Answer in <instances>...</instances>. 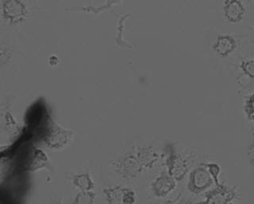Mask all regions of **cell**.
<instances>
[{"label":"cell","mask_w":254,"mask_h":204,"mask_svg":"<svg viewBox=\"0 0 254 204\" xmlns=\"http://www.w3.org/2000/svg\"><path fill=\"white\" fill-rule=\"evenodd\" d=\"M62 204V203L59 202V201H57V202H54V204Z\"/></svg>","instance_id":"cell-22"},{"label":"cell","mask_w":254,"mask_h":204,"mask_svg":"<svg viewBox=\"0 0 254 204\" xmlns=\"http://www.w3.org/2000/svg\"><path fill=\"white\" fill-rule=\"evenodd\" d=\"M222 10L225 18L233 23L240 22L247 14V7L241 0H226L223 2Z\"/></svg>","instance_id":"cell-10"},{"label":"cell","mask_w":254,"mask_h":204,"mask_svg":"<svg viewBox=\"0 0 254 204\" xmlns=\"http://www.w3.org/2000/svg\"><path fill=\"white\" fill-rule=\"evenodd\" d=\"M49 165L47 155L39 148L31 149L25 160V170L28 172H36L42 168H46Z\"/></svg>","instance_id":"cell-12"},{"label":"cell","mask_w":254,"mask_h":204,"mask_svg":"<svg viewBox=\"0 0 254 204\" xmlns=\"http://www.w3.org/2000/svg\"><path fill=\"white\" fill-rule=\"evenodd\" d=\"M71 183L79 192H90L93 191L95 188L93 179L88 172L74 175L71 178Z\"/></svg>","instance_id":"cell-13"},{"label":"cell","mask_w":254,"mask_h":204,"mask_svg":"<svg viewBox=\"0 0 254 204\" xmlns=\"http://www.w3.org/2000/svg\"><path fill=\"white\" fill-rule=\"evenodd\" d=\"M11 51L6 47L0 46V67L7 64L11 58Z\"/></svg>","instance_id":"cell-18"},{"label":"cell","mask_w":254,"mask_h":204,"mask_svg":"<svg viewBox=\"0 0 254 204\" xmlns=\"http://www.w3.org/2000/svg\"><path fill=\"white\" fill-rule=\"evenodd\" d=\"M177 182L167 172H161L151 183V191L157 198H166L176 190Z\"/></svg>","instance_id":"cell-7"},{"label":"cell","mask_w":254,"mask_h":204,"mask_svg":"<svg viewBox=\"0 0 254 204\" xmlns=\"http://www.w3.org/2000/svg\"><path fill=\"white\" fill-rule=\"evenodd\" d=\"M135 156L141 164L143 170L152 169L160 160V155L155 148L149 145L139 147L135 152Z\"/></svg>","instance_id":"cell-11"},{"label":"cell","mask_w":254,"mask_h":204,"mask_svg":"<svg viewBox=\"0 0 254 204\" xmlns=\"http://www.w3.org/2000/svg\"><path fill=\"white\" fill-rule=\"evenodd\" d=\"M2 12L4 18L10 22H22L27 15L26 5L20 0H5L2 3Z\"/></svg>","instance_id":"cell-8"},{"label":"cell","mask_w":254,"mask_h":204,"mask_svg":"<svg viewBox=\"0 0 254 204\" xmlns=\"http://www.w3.org/2000/svg\"><path fill=\"white\" fill-rule=\"evenodd\" d=\"M113 166L116 173L124 180H134L145 172L139 164L135 153L119 157L113 163Z\"/></svg>","instance_id":"cell-3"},{"label":"cell","mask_w":254,"mask_h":204,"mask_svg":"<svg viewBox=\"0 0 254 204\" xmlns=\"http://www.w3.org/2000/svg\"><path fill=\"white\" fill-rule=\"evenodd\" d=\"M189 156L176 147L171 145L165 160L167 173L177 182H181L189 174L190 171V160Z\"/></svg>","instance_id":"cell-1"},{"label":"cell","mask_w":254,"mask_h":204,"mask_svg":"<svg viewBox=\"0 0 254 204\" xmlns=\"http://www.w3.org/2000/svg\"><path fill=\"white\" fill-rule=\"evenodd\" d=\"M205 164H206V169L210 173L211 178L213 179L214 184L215 185L221 184L220 175L222 169H221L220 165L214 162L205 163Z\"/></svg>","instance_id":"cell-16"},{"label":"cell","mask_w":254,"mask_h":204,"mask_svg":"<svg viewBox=\"0 0 254 204\" xmlns=\"http://www.w3.org/2000/svg\"><path fill=\"white\" fill-rule=\"evenodd\" d=\"M73 132L60 126L56 123H50L45 133V142L48 146L54 149H63L71 142Z\"/></svg>","instance_id":"cell-5"},{"label":"cell","mask_w":254,"mask_h":204,"mask_svg":"<svg viewBox=\"0 0 254 204\" xmlns=\"http://www.w3.org/2000/svg\"><path fill=\"white\" fill-rule=\"evenodd\" d=\"M173 204H194V200L189 197H183L182 196Z\"/></svg>","instance_id":"cell-19"},{"label":"cell","mask_w":254,"mask_h":204,"mask_svg":"<svg viewBox=\"0 0 254 204\" xmlns=\"http://www.w3.org/2000/svg\"><path fill=\"white\" fill-rule=\"evenodd\" d=\"M58 62V58L56 56L50 57V63L51 65H57Z\"/></svg>","instance_id":"cell-21"},{"label":"cell","mask_w":254,"mask_h":204,"mask_svg":"<svg viewBox=\"0 0 254 204\" xmlns=\"http://www.w3.org/2000/svg\"><path fill=\"white\" fill-rule=\"evenodd\" d=\"M213 184L214 181L206 169V164L202 163L193 168L189 173L187 189L191 194L198 196L207 192Z\"/></svg>","instance_id":"cell-2"},{"label":"cell","mask_w":254,"mask_h":204,"mask_svg":"<svg viewBox=\"0 0 254 204\" xmlns=\"http://www.w3.org/2000/svg\"><path fill=\"white\" fill-rule=\"evenodd\" d=\"M237 188L228 184H221L207 191L205 194V200L197 204H229L238 198Z\"/></svg>","instance_id":"cell-4"},{"label":"cell","mask_w":254,"mask_h":204,"mask_svg":"<svg viewBox=\"0 0 254 204\" xmlns=\"http://www.w3.org/2000/svg\"><path fill=\"white\" fill-rule=\"evenodd\" d=\"M245 115L250 120V122L254 121V94H250L246 97L245 99L244 106H243Z\"/></svg>","instance_id":"cell-17"},{"label":"cell","mask_w":254,"mask_h":204,"mask_svg":"<svg viewBox=\"0 0 254 204\" xmlns=\"http://www.w3.org/2000/svg\"><path fill=\"white\" fill-rule=\"evenodd\" d=\"M238 41L230 34H222L217 36L212 45L213 50L219 58H227L237 50Z\"/></svg>","instance_id":"cell-9"},{"label":"cell","mask_w":254,"mask_h":204,"mask_svg":"<svg viewBox=\"0 0 254 204\" xmlns=\"http://www.w3.org/2000/svg\"><path fill=\"white\" fill-rule=\"evenodd\" d=\"M183 196V192H181L177 195L174 199H172V200H167V201H165V202L161 203V204H174L177 200L181 198V196Z\"/></svg>","instance_id":"cell-20"},{"label":"cell","mask_w":254,"mask_h":204,"mask_svg":"<svg viewBox=\"0 0 254 204\" xmlns=\"http://www.w3.org/2000/svg\"><path fill=\"white\" fill-rule=\"evenodd\" d=\"M236 204V203L232 202V203H230V204Z\"/></svg>","instance_id":"cell-23"},{"label":"cell","mask_w":254,"mask_h":204,"mask_svg":"<svg viewBox=\"0 0 254 204\" xmlns=\"http://www.w3.org/2000/svg\"><path fill=\"white\" fill-rule=\"evenodd\" d=\"M254 62L253 57L245 58L243 60L241 61L240 64H239V69L243 73L245 76L250 78L252 80L254 79Z\"/></svg>","instance_id":"cell-15"},{"label":"cell","mask_w":254,"mask_h":204,"mask_svg":"<svg viewBox=\"0 0 254 204\" xmlns=\"http://www.w3.org/2000/svg\"><path fill=\"white\" fill-rule=\"evenodd\" d=\"M96 194L93 191L79 192L75 196L71 204H94Z\"/></svg>","instance_id":"cell-14"},{"label":"cell","mask_w":254,"mask_h":204,"mask_svg":"<svg viewBox=\"0 0 254 204\" xmlns=\"http://www.w3.org/2000/svg\"><path fill=\"white\" fill-rule=\"evenodd\" d=\"M107 204H135L137 202V194L133 189L128 187H108L103 190Z\"/></svg>","instance_id":"cell-6"}]
</instances>
